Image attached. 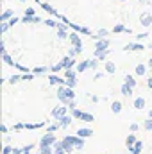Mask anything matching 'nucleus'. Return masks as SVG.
<instances>
[{
	"mask_svg": "<svg viewBox=\"0 0 152 154\" xmlns=\"http://www.w3.org/2000/svg\"><path fill=\"white\" fill-rule=\"evenodd\" d=\"M56 95H57V100H59L61 104H66V106L75 99V91H74V88H70V86H66V84H59Z\"/></svg>",
	"mask_w": 152,
	"mask_h": 154,
	"instance_id": "nucleus-1",
	"label": "nucleus"
},
{
	"mask_svg": "<svg viewBox=\"0 0 152 154\" xmlns=\"http://www.w3.org/2000/svg\"><path fill=\"white\" fill-rule=\"evenodd\" d=\"M77 75H79V72H77L75 68L65 70V79H66V86H70V88H75V86H77Z\"/></svg>",
	"mask_w": 152,
	"mask_h": 154,
	"instance_id": "nucleus-2",
	"label": "nucleus"
},
{
	"mask_svg": "<svg viewBox=\"0 0 152 154\" xmlns=\"http://www.w3.org/2000/svg\"><path fill=\"white\" fill-rule=\"evenodd\" d=\"M109 45H111L109 38H99V39H95V52H93V56H97L99 52L108 50V48H109Z\"/></svg>",
	"mask_w": 152,
	"mask_h": 154,
	"instance_id": "nucleus-3",
	"label": "nucleus"
},
{
	"mask_svg": "<svg viewBox=\"0 0 152 154\" xmlns=\"http://www.w3.org/2000/svg\"><path fill=\"white\" fill-rule=\"evenodd\" d=\"M68 113H70V108L65 104V106H56V108L52 109V113H50V115H52V118H54V120H59L61 116L68 115Z\"/></svg>",
	"mask_w": 152,
	"mask_h": 154,
	"instance_id": "nucleus-4",
	"label": "nucleus"
},
{
	"mask_svg": "<svg viewBox=\"0 0 152 154\" xmlns=\"http://www.w3.org/2000/svg\"><path fill=\"white\" fill-rule=\"evenodd\" d=\"M122 50H125V52H141V50H147V47H145L141 41H136V43H127V45H123Z\"/></svg>",
	"mask_w": 152,
	"mask_h": 154,
	"instance_id": "nucleus-5",
	"label": "nucleus"
},
{
	"mask_svg": "<svg viewBox=\"0 0 152 154\" xmlns=\"http://www.w3.org/2000/svg\"><path fill=\"white\" fill-rule=\"evenodd\" d=\"M61 143H63V147H65V151H66V154H72L74 151H75V145H74L72 134H66L65 138H61Z\"/></svg>",
	"mask_w": 152,
	"mask_h": 154,
	"instance_id": "nucleus-6",
	"label": "nucleus"
},
{
	"mask_svg": "<svg viewBox=\"0 0 152 154\" xmlns=\"http://www.w3.org/2000/svg\"><path fill=\"white\" fill-rule=\"evenodd\" d=\"M56 142H57V136H56L54 133H48V131H47V134L41 136L39 145H56Z\"/></svg>",
	"mask_w": 152,
	"mask_h": 154,
	"instance_id": "nucleus-7",
	"label": "nucleus"
},
{
	"mask_svg": "<svg viewBox=\"0 0 152 154\" xmlns=\"http://www.w3.org/2000/svg\"><path fill=\"white\" fill-rule=\"evenodd\" d=\"M68 41H70L74 47H77L81 52L84 50V48H82V47H84V45H82V39L79 38V32H77V31H72V32H70V36H68Z\"/></svg>",
	"mask_w": 152,
	"mask_h": 154,
	"instance_id": "nucleus-8",
	"label": "nucleus"
},
{
	"mask_svg": "<svg viewBox=\"0 0 152 154\" xmlns=\"http://www.w3.org/2000/svg\"><path fill=\"white\" fill-rule=\"evenodd\" d=\"M61 63H63V66H65V70H70V68H75L77 66V61L75 57H70V56H65L63 59H61Z\"/></svg>",
	"mask_w": 152,
	"mask_h": 154,
	"instance_id": "nucleus-9",
	"label": "nucleus"
},
{
	"mask_svg": "<svg viewBox=\"0 0 152 154\" xmlns=\"http://www.w3.org/2000/svg\"><path fill=\"white\" fill-rule=\"evenodd\" d=\"M47 77H48V82H50L52 86H56V84H57V86H59V84H66V79H65V77H59V74H52V72H50V75H47Z\"/></svg>",
	"mask_w": 152,
	"mask_h": 154,
	"instance_id": "nucleus-10",
	"label": "nucleus"
},
{
	"mask_svg": "<svg viewBox=\"0 0 152 154\" xmlns=\"http://www.w3.org/2000/svg\"><path fill=\"white\" fill-rule=\"evenodd\" d=\"M39 5H41V9H43V11H45V13H48V14H50V16H56V18H57V16H59V13H57V9H56V7H54V5H50V4H48V2H41V4H39Z\"/></svg>",
	"mask_w": 152,
	"mask_h": 154,
	"instance_id": "nucleus-11",
	"label": "nucleus"
},
{
	"mask_svg": "<svg viewBox=\"0 0 152 154\" xmlns=\"http://www.w3.org/2000/svg\"><path fill=\"white\" fill-rule=\"evenodd\" d=\"M104 70H106V74H108V75H114L118 68H116L114 61H111V59H106V61H104Z\"/></svg>",
	"mask_w": 152,
	"mask_h": 154,
	"instance_id": "nucleus-12",
	"label": "nucleus"
},
{
	"mask_svg": "<svg viewBox=\"0 0 152 154\" xmlns=\"http://www.w3.org/2000/svg\"><path fill=\"white\" fill-rule=\"evenodd\" d=\"M145 106H147V99H145V97H136V99H134V102H132V108H134L136 111L145 109Z\"/></svg>",
	"mask_w": 152,
	"mask_h": 154,
	"instance_id": "nucleus-13",
	"label": "nucleus"
},
{
	"mask_svg": "<svg viewBox=\"0 0 152 154\" xmlns=\"http://www.w3.org/2000/svg\"><path fill=\"white\" fill-rule=\"evenodd\" d=\"M45 18H41V16H27V14H23L22 16V23H41Z\"/></svg>",
	"mask_w": 152,
	"mask_h": 154,
	"instance_id": "nucleus-14",
	"label": "nucleus"
},
{
	"mask_svg": "<svg viewBox=\"0 0 152 154\" xmlns=\"http://www.w3.org/2000/svg\"><path fill=\"white\" fill-rule=\"evenodd\" d=\"M74 120H75V118H74V116H72V113H68V115L61 116V118H59V120H57V122H59V124H61V127H63V129H66V127H68V125H72V122H74Z\"/></svg>",
	"mask_w": 152,
	"mask_h": 154,
	"instance_id": "nucleus-15",
	"label": "nucleus"
},
{
	"mask_svg": "<svg viewBox=\"0 0 152 154\" xmlns=\"http://www.w3.org/2000/svg\"><path fill=\"white\" fill-rule=\"evenodd\" d=\"M140 23H141V27H150L152 25V14L150 13H143L141 16H140Z\"/></svg>",
	"mask_w": 152,
	"mask_h": 154,
	"instance_id": "nucleus-16",
	"label": "nucleus"
},
{
	"mask_svg": "<svg viewBox=\"0 0 152 154\" xmlns=\"http://www.w3.org/2000/svg\"><path fill=\"white\" fill-rule=\"evenodd\" d=\"M0 56H2V63H4L5 66H14V65H16V61L9 56V52H7V50H5V52H2Z\"/></svg>",
	"mask_w": 152,
	"mask_h": 154,
	"instance_id": "nucleus-17",
	"label": "nucleus"
},
{
	"mask_svg": "<svg viewBox=\"0 0 152 154\" xmlns=\"http://www.w3.org/2000/svg\"><path fill=\"white\" fill-rule=\"evenodd\" d=\"M72 140H74L75 151H82V149H84V140H86V138H81L79 134H72Z\"/></svg>",
	"mask_w": 152,
	"mask_h": 154,
	"instance_id": "nucleus-18",
	"label": "nucleus"
},
{
	"mask_svg": "<svg viewBox=\"0 0 152 154\" xmlns=\"http://www.w3.org/2000/svg\"><path fill=\"white\" fill-rule=\"evenodd\" d=\"M13 16H14V11H13V9H4V11L0 13V22H9Z\"/></svg>",
	"mask_w": 152,
	"mask_h": 154,
	"instance_id": "nucleus-19",
	"label": "nucleus"
},
{
	"mask_svg": "<svg viewBox=\"0 0 152 154\" xmlns=\"http://www.w3.org/2000/svg\"><path fill=\"white\" fill-rule=\"evenodd\" d=\"M75 70L79 74H84L86 70H90V59H84V61H81V63H77Z\"/></svg>",
	"mask_w": 152,
	"mask_h": 154,
	"instance_id": "nucleus-20",
	"label": "nucleus"
},
{
	"mask_svg": "<svg viewBox=\"0 0 152 154\" xmlns=\"http://www.w3.org/2000/svg\"><path fill=\"white\" fill-rule=\"evenodd\" d=\"M132 90H134L132 86H129L127 82H123V84H122V88H120V93H122L123 97H132Z\"/></svg>",
	"mask_w": 152,
	"mask_h": 154,
	"instance_id": "nucleus-21",
	"label": "nucleus"
},
{
	"mask_svg": "<svg viewBox=\"0 0 152 154\" xmlns=\"http://www.w3.org/2000/svg\"><path fill=\"white\" fill-rule=\"evenodd\" d=\"M134 74H136L138 77H143L145 74H147V65H145V63H138L136 68H134Z\"/></svg>",
	"mask_w": 152,
	"mask_h": 154,
	"instance_id": "nucleus-22",
	"label": "nucleus"
},
{
	"mask_svg": "<svg viewBox=\"0 0 152 154\" xmlns=\"http://www.w3.org/2000/svg\"><path fill=\"white\" fill-rule=\"evenodd\" d=\"M75 134H79L81 138H90V136L93 134V131H91L90 127H81V129H77Z\"/></svg>",
	"mask_w": 152,
	"mask_h": 154,
	"instance_id": "nucleus-23",
	"label": "nucleus"
},
{
	"mask_svg": "<svg viewBox=\"0 0 152 154\" xmlns=\"http://www.w3.org/2000/svg\"><path fill=\"white\" fill-rule=\"evenodd\" d=\"M122 109H123V104H122L120 100H113V102H111V111H113L114 115L122 113Z\"/></svg>",
	"mask_w": 152,
	"mask_h": 154,
	"instance_id": "nucleus-24",
	"label": "nucleus"
},
{
	"mask_svg": "<svg viewBox=\"0 0 152 154\" xmlns=\"http://www.w3.org/2000/svg\"><path fill=\"white\" fill-rule=\"evenodd\" d=\"M136 142H138V140H136V134H134V133H131V134H127V138H125V147H127V149H131Z\"/></svg>",
	"mask_w": 152,
	"mask_h": 154,
	"instance_id": "nucleus-25",
	"label": "nucleus"
},
{
	"mask_svg": "<svg viewBox=\"0 0 152 154\" xmlns=\"http://www.w3.org/2000/svg\"><path fill=\"white\" fill-rule=\"evenodd\" d=\"M141 151H143V142H136V143L129 149L131 154H141Z\"/></svg>",
	"mask_w": 152,
	"mask_h": 154,
	"instance_id": "nucleus-26",
	"label": "nucleus"
},
{
	"mask_svg": "<svg viewBox=\"0 0 152 154\" xmlns=\"http://www.w3.org/2000/svg\"><path fill=\"white\" fill-rule=\"evenodd\" d=\"M48 70H50V68H47V66H34V68H32V74H34V75H45Z\"/></svg>",
	"mask_w": 152,
	"mask_h": 154,
	"instance_id": "nucleus-27",
	"label": "nucleus"
},
{
	"mask_svg": "<svg viewBox=\"0 0 152 154\" xmlns=\"http://www.w3.org/2000/svg\"><path fill=\"white\" fill-rule=\"evenodd\" d=\"M123 82H127L129 86L136 88V77H132L131 74H125V75H123Z\"/></svg>",
	"mask_w": 152,
	"mask_h": 154,
	"instance_id": "nucleus-28",
	"label": "nucleus"
},
{
	"mask_svg": "<svg viewBox=\"0 0 152 154\" xmlns=\"http://www.w3.org/2000/svg\"><path fill=\"white\" fill-rule=\"evenodd\" d=\"M50 72H52V74H59V72H65V66H63V63L59 61V63L52 65V66H50Z\"/></svg>",
	"mask_w": 152,
	"mask_h": 154,
	"instance_id": "nucleus-29",
	"label": "nucleus"
},
{
	"mask_svg": "<svg viewBox=\"0 0 152 154\" xmlns=\"http://www.w3.org/2000/svg\"><path fill=\"white\" fill-rule=\"evenodd\" d=\"M22 81V74H13V75L7 77V82L9 84H16V82H20Z\"/></svg>",
	"mask_w": 152,
	"mask_h": 154,
	"instance_id": "nucleus-30",
	"label": "nucleus"
},
{
	"mask_svg": "<svg viewBox=\"0 0 152 154\" xmlns=\"http://www.w3.org/2000/svg\"><path fill=\"white\" fill-rule=\"evenodd\" d=\"M41 154H54V145H39Z\"/></svg>",
	"mask_w": 152,
	"mask_h": 154,
	"instance_id": "nucleus-31",
	"label": "nucleus"
},
{
	"mask_svg": "<svg viewBox=\"0 0 152 154\" xmlns=\"http://www.w3.org/2000/svg\"><path fill=\"white\" fill-rule=\"evenodd\" d=\"M109 54H111V50L108 48V50H104V52H99V54H97L95 57H99V59H100V63H104V61H106V59L109 57Z\"/></svg>",
	"mask_w": 152,
	"mask_h": 154,
	"instance_id": "nucleus-32",
	"label": "nucleus"
},
{
	"mask_svg": "<svg viewBox=\"0 0 152 154\" xmlns=\"http://www.w3.org/2000/svg\"><path fill=\"white\" fill-rule=\"evenodd\" d=\"M59 129H63V127H61V124H59L57 120H56L54 124H50V125L47 127V131H48V133H56V131H59Z\"/></svg>",
	"mask_w": 152,
	"mask_h": 154,
	"instance_id": "nucleus-33",
	"label": "nucleus"
},
{
	"mask_svg": "<svg viewBox=\"0 0 152 154\" xmlns=\"http://www.w3.org/2000/svg\"><path fill=\"white\" fill-rule=\"evenodd\" d=\"M99 63H100V59L93 56V57L90 59V70H97V68H99Z\"/></svg>",
	"mask_w": 152,
	"mask_h": 154,
	"instance_id": "nucleus-34",
	"label": "nucleus"
},
{
	"mask_svg": "<svg viewBox=\"0 0 152 154\" xmlns=\"http://www.w3.org/2000/svg\"><path fill=\"white\" fill-rule=\"evenodd\" d=\"M122 32H125V25L123 23H116L113 27V34H122Z\"/></svg>",
	"mask_w": 152,
	"mask_h": 154,
	"instance_id": "nucleus-35",
	"label": "nucleus"
},
{
	"mask_svg": "<svg viewBox=\"0 0 152 154\" xmlns=\"http://www.w3.org/2000/svg\"><path fill=\"white\" fill-rule=\"evenodd\" d=\"M9 29H11L9 22H0V34H2V36H4V34H5V32L9 31Z\"/></svg>",
	"mask_w": 152,
	"mask_h": 154,
	"instance_id": "nucleus-36",
	"label": "nucleus"
},
{
	"mask_svg": "<svg viewBox=\"0 0 152 154\" xmlns=\"http://www.w3.org/2000/svg\"><path fill=\"white\" fill-rule=\"evenodd\" d=\"M68 36H70L68 31H65V29H57V38L59 39H68Z\"/></svg>",
	"mask_w": 152,
	"mask_h": 154,
	"instance_id": "nucleus-37",
	"label": "nucleus"
},
{
	"mask_svg": "<svg viewBox=\"0 0 152 154\" xmlns=\"http://www.w3.org/2000/svg\"><path fill=\"white\" fill-rule=\"evenodd\" d=\"M14 68H16L18 72H22V74H25V72H32V70H29V66H25V65H22V63H16Z\"/></svg>",
	"mask_w": 152,
	"mask_h": 154,
	"instance_id": "nucleus-38",
	"label": "nucleus"
},
{
	"mask_svg": "<svg viewBox=\"0 0 152 154\" xmlns=\"http://www.w3.org/2000/svg\"><path fill=\"white\" fill-rule=\"evenodd\" d=\"M81 120H82V122H88V124H91V122L95 120V116L91 115V113H86V111H84V113H82V118H81Z\"/></svg>",
	"mask_w": 152,
	"mask_h": 154,
	"instance_id": "nucleus-39",
	"label": "nucleus"
},
{
	"mask_svg": "<svg viewBox=\"0 0 152 154\" xmlns=\"http://www.w3.org/2000/svg\"><path fill=\"white\" fill-rule=\"evenodd\" d=\"M43 23H45L47 27H52V29H56V27H57V22H56V20H50V18H45V20H43Z\"/></svg>",
	"mask_w": 152,
	"mask_h": 154,
	"instance_id": "nucleus-40",
	"label": "nucleus"
},
{
	"mask_svg": "<svg viewBox=\"0 0 152 154\" xmlns=\"http://www.w3.org/2000/svg\"><path fill=\"white\" fill-rule=\"evenodd\" d=\"M23 129H25V124H23V122H16V124L13 125V131H14V133H20V131H23Z\"/></svg>",
	"mask_w": 152,
	"mask_h": 154,
	"instance_id": "nucleus-41",
	"label": "nucleus"
},
{
	"mask_svg": "<svg viewBox=\"0 0 152 154\" xmlns=\"http://www.w3.org/2000/svg\"><path fill=\"white\" fill-rule=\"evenodd\" d=\"M70 113H72V116H74L75 120H81V118H82V113H84V111H81L79 108H75V109H72Z\"/></svg>",
	"mask_w": 152,
	"mask_h": 154,
	"instance_id": "nucleus-42",
	"label": "nucleus"
},
{
	"mask_svg": "<svg viewBox=\"0 0 152 154\" xmlns=\"http://www.w3.org/2000/svg\"><path fill=\"white\" fill-rule=\"evenodd\" d=\"M149 36H150V32H141V34H136V41H145V39H149Z\"/></svg>",
	"mask_w": 152,
	"mask_h": 154,
	"instance_id": "nucleus-43",
	"label": "nucleus"
},
{
	"mask_svg": "<svg viewBox=\"0 0 152 154\" xmlns=\"http://www.w3.org/2000/svg\"><path fill=\"white\" fill-rule=\"evenodd\" d=\"M143 129L145 131H152V118L149 116L147 120H143Z\"/></svg>",
	"mask_w": 152,
	"mask_h": 154,
	"instance_id": "nucleus-44",
	"label": "nucleus"
},
{
	"mask_svg": "<svg viewBox=\"0 0 152 154\" xmlns=\"http://www.w3.org/2000/svg\"><path fill=\"white\" fill-rule=\"evenodd\" d=\"M106 75H108V74H106V70H104V72H95V75H93V81L97 82V81H100V79H104Z\"/></svg>",
	"mask_w": 152,
	"mask_h": 154,
	"instance_id": "nucleus-45",
	"label": "nucleus"
},
{
	"mask_svg": "<svg viewBox=\"0 0 152 154\" xmlns=\"http://www.w3.org/2000/svg\"><path fill=\"white\" fill-rule=\"evenodd\" d=\"M32 149H34V143H29V145H25V147H23L22 154H31V152H32Z\"/></svg>",
	"mask_w": 152,
	"mask_h": 154,
	"instance_id": "nucleus-46",
	"label": "nucleus"
},
{
	"mask_svg": "<svg viewBox=\"0 0 152 154\" xmlns=\"http://www.w3.org/2000/svg\"><path fill=\"white\" fill-rule=\"evenodd\" d=\"M97 34H99L100 38H108V36H109V31H108V29H99Z\"/></svg>",
	"mask_w": 152,
	"mask_h": 154,
	"instance_id": "nucleus-47",
	"label": "nucleus"
},
{
	"mask_svg": "<svg viewBox=\"0 0 152 154\" xmlns=\"http://www.w3.org/2000/svg\"><path fill=\"white\" fill-rule=\"evenodd\" d=\"M129 131H131V133H138V131H140V124H136V122H132V124L129 125Z\"/></svg>",
	"mask_w": 152,
	"mask_h": 154,
	"instance_id": "nucleus-48",
	"label": "nucleus"
},
{
	"mask_svg": "<svg viewBox=\"0 0 152 154\" xmlns=\"http://www.w3.org/2000/svg\"><path fill=\"white\" fill-rule=\"evenodd\" d=\"M2 154H13V147L5 143V145H4V149H2Z\"/></svg>",
	"mask_w": 152,
	"mask_h": 154,
	"instance_id": "nucleus-49",
	"label": "nucleus"
},
{
	"mask_svg": "<svg viewBox=\"0 0 152 154\" xmlns=\"http://www.w3.org/2000/svg\"><path fill=\"white\" fill-rule=\"evenodd\" d=\"M81 29H82L81 25H77V23H72V22H70V31H77V32H81Z\"/></svg>",
	"mask_w": 152,
	"mask_h": 154,
	"instance_id": "nucleus-50",
	"label": "nucleus"
},
{
	"mask_svg": "<svg viewBox=\"0 0 152 154\" xmlns=\"http://www.w3.org/2000/svg\"><path fill=\"white\" fill-rule=\"evenodd\" d=\"M25 14L27 16H34L36 13H34V7H25Z\"/></svg>",
	"mask_w": 152,
	"mask_h": 154,
	"instance_id": "nucleus-51",
	"label": "nucleus"
},
{
	"mask_svg": "<svg viewBox=\"0 0 152 154\" xmlns=\"http://www.w3.org/2000/svg\"><path fill=\"white\" fill-rule=\"evenodd\" d=\"M5 50H7V48H5V39H2V41H0V54L5 52Z\"/></svg>",
	"mask_w": 152,
	"mask_h": 154,
	"instance_id": "nucleus-52",
	"label": "nucleus"
},
{
	"mask_svg": "<svg viewBox=\"0 0 152 154\" xmlns=\"http://www.w3.org/2000/svg\"><path fill=\"white\" fill-rule=\"evenodd\" d=\"M7 131H9V129H7V125H5V124H2V125H0V133H2V134H7Z\"/></svg>",
	"mask_w": 152,
	"mask_h": 154,
	"instance_id": "nucleus-53",
	"label": "nucleus"
},
{
	"mask_svg": "<svg viewBox=\"0 0 152 154\" xmlns=\"http://www.w3.org/2000/svg\"><path fill=\"white\" fill-rule=\"evenodd\" d=\"M68 108H70V111H72V109H75V108H77V100H75V99H74V100H72V102L68 104Z\"/></svg>",
	"mask_w": 152,
	"mask_h": 154,
	"instance_id": "nucleus-54",
	"label": "nucleus"
},
{
	"mask_svg": "<svg viewBox=\"0 0 152 154\" xmlns=\"http://www.w3.org/2000/svg\"><path fill=\"white\" fill-rule=\"evenodd\" d=\"M23 147H13V154H22Z\"/></svg>",
	"mask_w": 152,
	"mask_h": 154,
	"instance_id": "nucleus-55",
	"label": "nucleus"
},
{
	"mask_svg": "<svg viewBox=\"0 0 152 154\" xmlns=\"http://www.w3.org/2000/svg\"><path fill=\"white\" fill-rule=\"evenodd\" d=\"M147 88L152 90V77H147Z\"/></svg>",
	"mask_w": 152,
	"mask_h": 154,
	"instance_id": "nucleus-56",
	"label": "nucleus"
},
{
	"mask_svg": "<svg viewBox=\"0 0 152 154\" xmlns=\"http://www.w3.org/2000/svg\"><path fill=\"white\" fill-rule=\"evenodd\" d=\"M140 4H141V5H150L152 0H140Z\"/></svg>",
	"mask_w": 152,
	"mask_h": 154,
	"instance_id": "nucleus-57",
	"label": "nucleus"
},
{
	"mask_svg": "<svg viewBox=\"0 0 152 154\" xmlns=\"http://www.w3.org/2000/svg\"><path fill=\"white\" fill-rule=\"evenodd\" d=\"M90 99H91V102H95V104H97V102H99V97H97V95H91V97H90Z\"/></svg>",
	"mask_w": 152,
	"mask_h": 154,
	"instance_id": "nucleus-58",
	"label": "nucleus"
},
{
	"mask_svg": "<svg viewBox=\"0 0 152 154\" xmlns=\"http://www.w3.org/2000/svg\"><path fill=\"white\" fill-rule=\"evenodd\" d=\"M125 34H132V29L131 27H125Z\"/></svg>",
	"mask_w": 152,
	"mask_h": 154,
	"instance_id": "nucleus-59",
	"label": "nucleus"
},
{
	"mask_svg": "<svg viewBox=\"0 0 152 154\" xmlns=\"http://www.w3.org/2000/svg\"><path fill=\"white\" fill-rule=\"evenodd\" d=\"M149 66H150V68H152V57H150V59H149Z\"/></svg>",
	"mask_w": 152,
	"mask_h": 154,
	"instance_id": "nucleus-60",
	"label": "nucleus"
},
{
	"mask_svg": "<svg viewBox=\"0 0 152 154\" xmlns=\"http://www.w3.org/2000/svg\"><path fill=\"white\" fill-rule=\"evenodd\" d=\"M149 116H150V118H152V108H150V109H149Z\"/></svg>",
	"mask_w": 152,
	"mask_h": 154,
	"instance_id": "nucleus-61",
	"label": "nucleus"
},
{
	"mask_svg": "<svg viewBox=\"0 0 152 154\" xmlns=\"http://www.w3.org/2000/svg\"><path fill=\"white\" fill-rule=\"evenodd\" d=\"M118 2H127V0H118Z\"/></svg>",
	"mask_w": 152,
	"mask_h": 154,
	"instance_id": "nucleus-62",
	"label": "nucleus"
},
{
	"mask_svg": "<svg viewBox=\"0 0 152 154\" xmlns=\"http://www.w3.org/2000/svg\"><path fill=\"white\" fill-rule=\"evenodd\" d=\"M20 2H27V0H20Z\"/></svg>",
	"mask_w": 152,
	"mask_h": 154,
	"instance_id": "nucleus-63",
	"label": "nucleus"
},
{
	"mask_svg": "<svg viewBox=\"0 0 152 154\" xmlns=\"http://www.w3.org/2000/svg\"><path fill=\"white\" fill-rule=\"evenodd\" d=\"M36 154H41V152H36Z\"/></svg>",
	"mask_w": 152,
	"mask_h": 154,
	"instance_id": "nucleus-64",
	"label": "nucleus"
}]
</instances>
